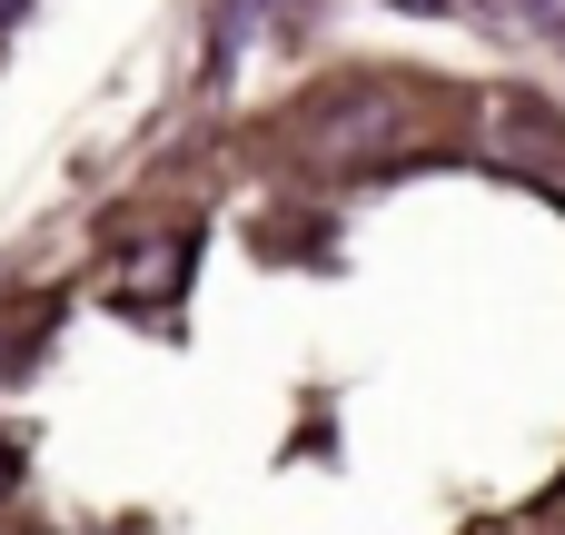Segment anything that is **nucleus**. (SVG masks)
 Instances as JSON below:
<instances>
[{
    "label": "nucleus",
    "mask_w": 565,
    "mask_h": 535,
    "mask_svg": "<svg viewBox=\"0 0 565 535\" xmlns=\"http://www.w3.org/2000/svg\"><path fill=\"white\" fill-rule=\"evenodd\" d=\"M397 119H407L397 99H358V109L328 119V149H377V139H397Z\"/></svg>",
    "instance_id": "obj_1"
},
{
    "label": "nucleus",
    "mask_w": 565,
    "mask_h": 535,
    "mask_svg": "<svg viewBox=\"0 0 565 535\" xmlns=\"http://www.w3.org/2000/svg\"><path fill=\"white\" fill-rule=\"evenodd\" d=\"M526 10H536V20H546V30H565V0H526Z\"/></svg>",
    "instance_id": "obj_3"
},
{
    "label": "nucleus",
    "mask_w": 565,
    "mask_h": 535,
    "mask_svg": "<svg viewBox=\"0 0 565 535\" xmlns=\"http://www.w3.org/2000/svg\"><path fill=\"white\" fill-rule=\"evenodd\" d=\"M397 10H447V0H397Z\"/></svg>",
    "instance_id": "obj_4"
},
{
    "label": "nucleus",
    "mask_w": 565,
    "mask_h": 535,
    "mask_svg": "<svg viewBox=\"0 0 565 535\" xmlns=\"http://www.w3.org/2000/svg\"><path fill=\"white\" fill-rule=\"evenodd\" d=\"M30 338H40V328H30V318H0V377H10V367H20V357H30Z\"/></svg>",
    "instance_id": "obj_2"
},
{
    "label": "nucleus",
    "mask_w": 565,
    "mask_h": 535,
    "mask_svg": "<svg viewBox=\"0 0 565 535\" xmlns=\"http://www.w3.org/2000/svg\"><path fill=\"white\" fill-rule=\"evenodd\" d=\"M0 496H10V447H0Z\"/></svg>",
    "instance_id": "obj_5"
}]
</instances>
